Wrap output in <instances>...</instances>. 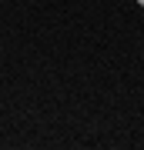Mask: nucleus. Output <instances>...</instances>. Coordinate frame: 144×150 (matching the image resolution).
I'll use <instances>...</instances> for the list:
<instances>
[{
	"label": "nucleus",
	"instance_id": "f257e3e1",
	"mask_svg": "<svg viewBox=\"0 0 144 150\" xmlns=\"http://www.w3.org/2000/svg\"><path fill=\"white\" fill-rule=\"evenodd\" d=\"M138 4H141V7H144V0H138Z\"/></svg>",
	"mask_w": 144,
	"mask_h": 150
}]
</instances>
